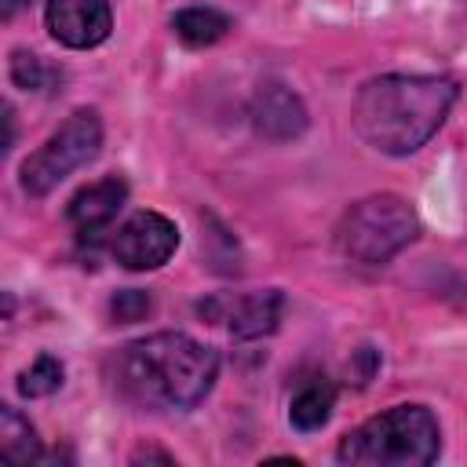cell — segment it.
Wrapping results in <instances>:
<instances>
[{"instance_id":"obj_5","label":"cell","mask_w":467,"mask_h":467,"mask_svg":"<svg viewBox=\"0 0 467 467\" xmlns=\"http://www.w3.org/2000/svg\"><path fill=\"white\" fill-rule=\"evenodd\" d=\"M102 146V120L95 109H77L36 153L26 157L22 164V190L29 197L51 193L66 175L84 168L88 161L99 157Z\"/></svg>"},{"instance_id":"obj_13","label":"cell","mask_w":467,"mask_h":467,"mask_svg":"<svg viewBox=\"0 0 467 467\" xmlns=\"http://www.w3.org/2000/svg\"><path fill=\"white\" fill-rule=\"evenodd\" d=\"M332 405H336V390H332V383H306L296 398H292V409H288V416H292V427L296 431H317V427H325L328 423V416H332Z\"/></svg>"},{"instance_id":"obj_10","label":"cell","mask_w":467,"mask_h":467,"mask_svg":"<svg viewBox=\"0 0 467 467\" xmlns=\"http://www.w3.org/2000/svg\"><path fill=\"white\" fill-rule=\"evenodd\" d=\"M281 310H285V299L277 288H266V292H248L241 299L230 303L226 310V325L237 339H259V336H270L281 321Z\"/></svg>"},{"instance_id":"obj_15","label":"cell","mask_w":467,"mask_h":467,"mask_svg":"<svg viewBox=\"0 0 467 467\" xmlns=\"http://www.w3.org/2000/svg\"><path fill=\"white\" fill-rule=\"evenodd\" d=\"M58 73L51 66H44L40 55H29V51H15L11 55V80L26 91H44Z\"/></svg>"},{"instance_id":"obj_3","label":"cell","mask_w":467,"mask_h":467,"mask_svg":"<svg viewBox=\"0 0 467 467\" xmlns=\"http://www.w3.org/2000/svg\"><path fill=\"white\" fill-rule=\"evenodd\" d=\"M438 445V423L423 405H394L350 431L336 456L354 467H427Z\"/></svg>"},{"instance_id":"obj_11","label":"cell","mask_w":467,"mask_h":467,"mask_svg":"<svg viewBox=\"0 0 467 467\" xmlns=\"http://www.w3.org/2000/svg\"><path fill=\"white\" fill-rule=\"evenodd\" d=\"M171 29H175V36L182 44L208 47V44H215V40H223L230 33V18L223 11H215V7H186V11L175 15Z\"/></svg>"},{"instance_id":"obj_9","label":"cell","mask_w":467,"mask_h":467,"mask_svg":"<svg viewBox=\"0 0 467 467\" xmlns=\"http://www.w3.org/2000/svg\"><path fill=\"white\" fill-rule=\"evenodd\" d=\"M252 124H255V131L263 139L285 142V139H296L306 128V109L288 88L266 84L252 99Z\"/></svg>"},{"instance_id":"obj_14","label":"cell","mask_w":467,"mask_h":467,"mask_svg":"<svg viewBox=\"0 0 467 467\" xmlns=\"http://www.w3.org/2000/svg\"><path fill=\"white\" fill-rule=\"evenodd\" d=\"M58 387H62V361L51 358V354H40V358L18 376V390H22L26 398H44V394H51V390H58Z\"/></svg>"},{"instance_id":"obj_6","label":"cell","mask_w":467,"mask_h":467,"mask_svg":"<svg viewBox=\"0 0 467 467\" xmlns=\"http://www.w3.org/2000/svg\"><path fill=\"white\" fill-rule=\"evenodd\" d=\"M175 248H179V230L161 212H135L109 241L113 259L128 270H153L168 263Z\"/></svg>"},{"instance_id":"obj_2","label":"cell","mask_w":467,"mask_h":467,"mask_svg":"<svg viewBox=\"0 0 467 467\" xmlns=\"http://www.w3.org/2000/svg\"><path fill=\"white\" fill-rule=\"evenodd\" d=\"M456 80L449 77H376L354 99V131L379 153H412L420 150L449 117L456 102Z\"/></svg>"},{"instance_id":"obj_12","label":"cell","mask_w":467,"mask_h":467,"mask_svg":"<svg viewBox=\"0 0 467 467\" xmlns=\"http://www.w3.org/2000/svg\"><path fill=\"white\" fill-rule=\"evenodd\" d=\"M40 456L36 431L26 416H18L11 405H0V460L7 463H29Z\"/></svg>"},{"instance_id":"obj_8","label":"cell","mask_w":467,"mask_h":467,"mask_svg":"<svg viewBox=\"0 0 467 467\" xmlns=\"http://www.w3.org/2000/svg\"><path fill=\"white\" fill-rule=\"evenodd\" d=\"M124 197H128V186H124V179H117V175L84 186V190L69 201V223H73V230L80 234V241H95V237L113 223V215L120 212Z\"/></svg>"},{"instance_id":"obj_4","label":"cell","mask_w":467,"mask_h":467,"mask_svg":"<svg viewBox=\"0 0 467 467\" xmlns=\"http://www.w3.org/2000/svg\"><path fill=\"white\" fill-rule=\"evenodd\" d=\"M416 234L420 223L409 201H401L398 193H372L347 208L336 230V244L347 259L376 266L398 255L409 241H416Z\"/></svg>"},{"instance_id":"obj_1","label":"cell","mask_w":467,"mask_h":467,"mask_svg":"<svg viewBox=\"0 0 467 467\" xmlns=\"http://www.w3.org/2000/svg\"><path fill=\"white\" fill-rule=\"evenodd\" d=\"M219 372V354L182 332H157L109 358L113 387L146 409H193Z\"/></svg>"},{"instance_id":"obj_16","label":"cell","mask_w":467,"mask_h":467,"mask_svg":"<svg viewBox=\"0 0 467 467\" xmlns=\"http://www.w3.org/2000/svg\"><path fill=\"white\" fill-rule=\"evenodd\" d=\"M150 296L142 292V288H124V292H117L113 299H109V314H113V321H142L146 314H150Z\"/></svg>"},{"instance_id":"obj_7","label":"cell","mask_w":467,"mask_h":467,"mask_svg":"<svg viewBox=\"0 0 467 467\" xmlns=\"http://www.w3.org/2000/svg\"><path fill=\"white\" fill-rule=\"evenodd\" d=\"M109 26L106 0H47V29L66 47H95L109 36Z\"/></svg>"}]
</instances>
